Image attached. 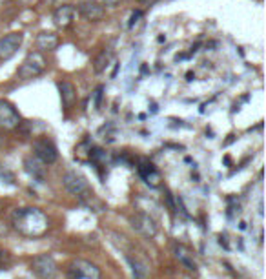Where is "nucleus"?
Masks as SVG:
<instances>
[{"label":"nucleus","mask_w":266,"mask_h":279,"mask_svg":"<svg viewBox=\"0 0 266 279\" xmlns=\"http://www.w3.org/2000/svg\"><path fill=\"white\" fill-rule=\"evenodd\" d=\"M15 230L20 232L22 236L28 237H38L48 230L49 221L38 208H19L11 216Z\"/></svg>","instance_id":"obj_1"},{"label":"nucleus","mask_w":266,"mask_h":279,"mask_svg":"<svg viewBox=\"0 0 266 279\" xmlns=\"http://www.w3.org/2000/svg\"><path fill=\"white\" fill-rule=\"evenodd\" d=\"M44 69H46V58L42 57L40 51H31L24 58V62L20 64L17 75H19V79L28 81V79H35L38 75H42Z\"/></svg>","instance_id":"obj_2"},{"label":"nucleus","mask_w":266,"mask_h":279,"mask_svg":"<svg viewBox=\"0 0 266 279\" xmlns=\"http://www.w3.org/2000/svg\"><path fill=\"white\" fill-rule=\"evenodd\" d=\"M68 279H100V270L90 261L75 259L68 266Z\"/></svg>","instance_id":"obj_3"},{"label":"nucleus","mask_w":266,"mask_h":279,"mask_svg":"<svg viewBox=\"0 0 266 279\" xmlns=\"http://www.w3.org/2000/svg\"><path fill=\"white\" fill-rule=\"evenodd\" d=\"M31 270L40 279H53L57 274V263L49 254H40L31 261Z\"/></svg>","instance_id":"obj_4"},{"label":"nucleus","mask_w":266,"mask_h":279,"mask_svg":"<svg viewBox=\"0 0 266 279\" xmlns=\"http://www.w3.org/2000/svg\"><path fill=\"white\" fill-rule=\"evenodd\" d=\"M33 154L44 164H53L58 157L57 146L53 145V141H49L48 137H40V139L33 141Z\"/></svg>","instance_id":"obj_5"},{"label":"nucleus","mask_w":266,"mask_h":279,"mask_svg":"<svg viewBox=\"0 0 266 279\" xmlns=\"http://www.w3.org/2000/svg\"><path fill=\"white\" fill-rule=\"evenodd\" d=\"M22 40H24L22 31H11V33L4 35L0 39V60H10L22 46Z\"/></svg>","instance_id":"obj_6"},{"label":"nucleus","mask_w":266,"mask_h":279,"mask_svg":"<svg viewBox=\"0 0 266 279\" xmlns=\"http://www.w3.org/2000/svg\"><path fill=\"white\" fill-rule=\"evenodd\" d=\"M20 126V115L15 110V106L10 101L0 99V128L4 130H15Z\"/></svg>","instance_id":"obj_7"},{"label":"nucleus","mask_w":266,"mask_h":279,"mask_svg":"<svg viewBox=\"0 0 266 279\" xmlns=\"http://www.w3.org/2000/svg\"><path fill=\"white\" fill-rule=\"evenodd\" d=\"M129 223H131L133 230L139 232V234L144 237H153L157 234V225L153 221V217H150L144 212H139V214H135V216H131Z\"/></svg>","instance_id":"obj_8"},{"label":"nucleus","mask_w":266,"mask_h":279,"mask_svg":"<svg viewBox=\"0 0 266 279\" xmlns=\"http://www.w3.org/2000/svg\"><path fill=\"white\" fill-rule=\"evenodd\" d=\"M62 183L66 186V190L73 195H82L84 192L90 190V184L86 181V177L79 172H68L64 177H62Z\"/></svg>","instance_id":"obj_9"},{"label":"nucleus","mask_w":266,"mask_h":279,"mask_svg":"<svg viewBox=\"0 0 266 279\" xmlns=\"http://www.w3.org/2000/svg\"><path fill=\"white\" fill-rule=\"evenodd\" d=\"M79 15H81L86 22H99V20L104 19L106 10L100 2L86 0V2H82V4L79 6Z\"/></svg>","instance_id":"obj_10"},{"label":"nucleus","mask_w":266,"mask_h":279,"mask_svg":"<svg viewBox=\"0 0 266 279\" xmlns=\"http://www.w3.org/2000/svg\"><path fill=\"white\" fill-rule=\"evenodd\" d=\"M75 20V8L70 4H62L57 6L53 11V24L57 26L58 29H66L73 24Z\"/></svg>","instance_id":"obj_11"},{"label":"nucleus","mask_w":266,"mask_h":279,"mask_svg":"<svg viewBox=\"0 0 266 279\" xmlns=\"http://www.w3.org/2000/svg\"><path fill=\"white\" fill-rule=\"evenodd\" d=\"M137 170H139V175L143 177V181L148 184V186H152V188L161 186V173L157 172V168H155L152 163L141 161Z\"/></svg>","instance_id":"obj_12"},{"label":"nucleus","mask_w":266,"mask_h":279,"mask_svg":"<svg viewBox=\"0 0 266 279\" xmlns=\"http://www.w3.org/2000/svg\"><path fill=\"white\" fill-rule=\"evenodd\" d=\"M58 42H60V39H58L57 33H53V31H42V33L37 35V39H35V46H37V49L42 53V51H53V49H57Z\"/></svg>","instance_id":"obj_13"},{"label":"nucleus","mask_w":266,"mask_h":279,"mask_svg":"<svg viewBox=\"0 0 266 279\" xmlns=\"http://www.w3.org/2000/svg\"><path fill=\"white\" fill-rule=\"evenodd\" d=\"M57 88H58V93H60V101L64 104V108H72L77 101L75 86L70 81H60L57 84Z\"/></svg>","instance_id":"obj_14"},{"label":"nucleus","mask_w":266,"mask_h":279,"mask_svg":"<svg viewBox=\"0 0 266 279\" xmlns=\"http://www.w3.org/2000/svg\"><path fill=\"white\" fill-rule=\"evenodd\" d=\"M24 170L28 172V175H31L33 179H38V181H42L44 175H46V166L35 155H29V157L24 159Z\"/></svg>","instance_id":"obj_15"},{"label":"nucleus","mask_w":266,"mask_h":279,"mask_svg":"<svg viewBox=\"0 0 266 279\" xmlns=\"http://www.w3.org/2000/svg\"><path fill=\"white\" fill-rule=\"evenodd\" d=\"M113 58H115V53L111 51V49H104V51H100V53L97 55L95 60H93V69H95V73L106 72L109 64L113 62Z\"/></svg>","instance_id":"obj_16"},{"label":"nucleus","mask_w":266,"mask_h":279,"mask_svg":"<svg viewBox=\"0 0 266 279\" xmlns=\"http://www.w3.org/2000/svg\"><path fill=\"white\" fill-rule=\"evenodd\" d=\"M175 257H177L179 261H181V263H182L184 266H188V270H195L193 259H191L190 252L186 250L184 246H177V248H175Z\"/></svg>","instance_id":"obj_17"},{"label":"nucleus","mask_w":266,"mask_h":279,"mask_svg":"<svg viewBox=\"0 0 266 279\" xmlns=\"http://www.w3.org/2000/svg\"><path fill=\"white\" fill-rule=\"evenodd\" d=\"M129 263H131L135 279H146L148 277V265L146 263H143V261H139V259H131V257H129Z\"/></svg>","instance_id":"obj_18"},{"label":"nucleus","mask_w":266,"mask_h":279,"mask_svg":"<svg viewBox=\"0 0 266 279\" xmlns=\"http://www.w3.org/2000/svg\"><path fill=\"white\" fill-rule=\"evenodd\" d=\"M141 19H143V11H133L131 13V19H129V28H135V24H139L141 22Z\"/></svg>","instance_id":"obj_19"},{"label":"nucleus","mask_w":266,"mask_h":279,"mask_svg":"<svg viewBox=\"0 0 266 279\" xmlns=\"http://www.w3.org/2000/svg\"><path fill=\"white\" fill-rule=\"evenodd\" d=\"M122 0H100V4L102 6H108V8H117Z\"/></svg>","instance_id":"obj_20"},{"label":"nucleus","mask_w":266,"mask_h":279,"mask_svg":"<svg viewBox=\"0 0 266 279\" xmlns=\"http://www.w3.org/2000/svg\"><path fill=\"white\" fill-rule=\"evenodd\" d=\"M44 4H48V6H55V8H57V6H62V4H66L68 0H42Z\"/></svg>","instance_id":"obj_21"},{"label":"nucleus","mask_w":266,"mask_h":279,"mask_svg":"<svg viewBox=\"0 0 266 279\" xmlns=\"http://www.w3.org/2000/svg\"><path fill=\"white\" fill-rule=\"evenodd\" d=\"M6 259H8V252H6L4 248H0V266L4 265Z\"/></svg>","instance_id":"obj_22"},{"label":"nucleus","mask_w":266,"mask_h":279,"mask_svg":"<svg viewBox=\"0 0 266 279\" xmlns=\"http://www.w3.org/2000/svg\"><path fill=\"white\" fill-rule=\"evenodd\" d=\"M2 146H4V137L0 135V148H2Z\"/></svg>","instance_id":"obj_23"},{"label":"nucleus","mask_w":266,"mask_h":279,"mask_svg":"<svg viewBox=\"0 0 266 279\" xmlns=\"http://www.w3.org/2000/svg\"><path fill=\"white\" fill-rule=\"evenodd\" d=\"M137 2H141V4H148V2H152V0H137Z\"/></svg>","instance_id":"obj_24"},{"label":"nucleus","mask_w":266,"mask_h":279,"mask_svg":"<svg viewBox=\"0 0 266 279\" xmlns=\"http://www.w3.org/2000/svg\"><path fill=\"white\" fill-rule=\"evenodd\" d=\"M22 279H26V277H22Z\"/></svg>","instance_id":"obj_25"}]
</instances>
